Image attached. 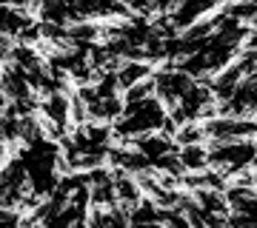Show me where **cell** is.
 I'll list each match as a JSON object with an SVG mask.
<instances>
[{
    "instance_id": "6da1fadb",
    "label": "cell",
    "mask_w": 257,
    "mask_h": 228,
    "mask_svg": "<svg viewBox=\"0 0 257 228\" xmlns=\"http://www.w3.org/2000/svg\"><path fill=\"white\" fill-rule=\"evenodd\" d=\"M157 66L149 63V60H123V66L117 69V86L120 91H126L128 86H135L138 80L149 77V74H155Z\"/></svg>"
},
{
    "instance_id": "277c9868",
    "label": "cell",
    "mask_w": 257,
    "mask_h": 228,
    "mask_svg": "<svg viewBox=\"0 0 257 228\" xmlns=\"http://www.w3.org/2000/svg\"><path fill=\"white\" fill-rule=\"evenodd\" d=\"M146 97H155V74H149V77L138 80L135 86H128L123 91V100L126 103H138V100H146Z\"/></svg>"
},
{
    "instance_id": "8992f818",
    "label": "cell",
    "mask_w": 257,
    "mask_h": 228,
    "mask_svg": "<svg viewBox=\"0 0 257 228\" xmlns=\"http://www.w3.org/2000/svg\"><path fill=\"white\" fill-rule=\"evenodd\" d=\"M6 106H9V97H6V91L0 89V109H6Z\"/></svg>"
},
{
    "instance_id": "52a82bcc",
    "label": "cell",
    "mask_w": 257,
    "mask_h": 228,
    "mask_svg": "<svg viewBox=\"0 0 257 228\" xmlns=\"http://www.w3.org/2000/svg\"><path fill=\"white\" fill-rule=\"evenodd\" d=\"M248 3H254V6H257V0H248Z\"/></svg>"
},
{
    "instance_id": "5b68a950",
    "label": "cell",
    "mask_w": 257,
    "mask_h": 228,
    "mask_svg": "<svg viewBox=\"0 0 257 228\" xmlns=\"http://www.w3.org/2000/svg\"><path fill=\"white\" fill-rule=\"evenodd\" d=\"M149 3H152V12L155 15H175L183 0H149Z\"/></svg>"
},
{
    "instance_id": "3957f363",
    "label": "cell",
    "mask_w": 257,
    "mask_h": 228,
    "mask_svg": "<svg viewBox=\"0 0 257 228\" xmlns=\"http://www.w3.org/2000/svg\"><path fill=\"white\" fill-rule=\"evenodd\" d=\"M177 146H192V143H206V131H203L200 120H186L183 126L175 131Z\"/></svg>"
},
{
    "instance_id": "7a4b0ae2",
    "label": "cell",
    "mask_w": 257,
    "mask_h": 228,
    "mask_svg": "<svg viewBox=\"0 0 257 228\" xmlns=\"http://www.w3.org/2000/svg\"><path fill=\"white\" fill-rule=\"evenodd\" d=\"M177 157L183 163L186 171H203L209 168V146L206 143H192V146H180Z\"/></svg>"
}]
</instances>
